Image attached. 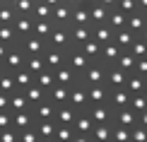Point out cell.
<instances>
[{
	"label": "cell",
	"instance_id": "obj_1",
	"mask_svg": "<svg viewBox=\"0 0 147 142\" xmlns=\"http://www.w3.org/2000/svg\"><path fill=\"white\" fill-rule=\"evenodd\" d=\"M0 142H147V0H0Z\"/></svg>",
	"mask_w": 147,
	"mask_h": 142
}]
</instances>
